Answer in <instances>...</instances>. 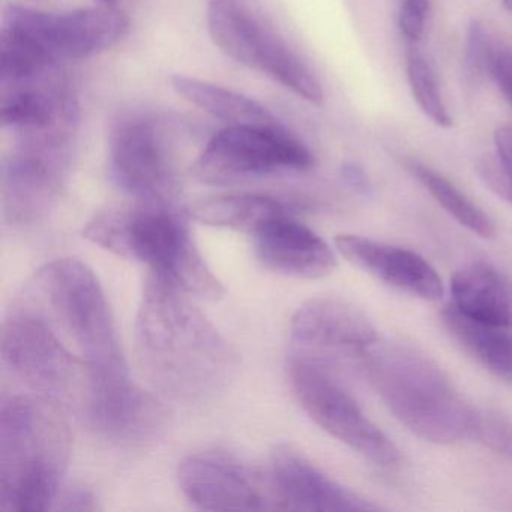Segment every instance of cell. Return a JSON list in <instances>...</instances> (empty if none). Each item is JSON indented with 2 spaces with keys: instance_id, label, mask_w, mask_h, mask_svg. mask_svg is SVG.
<instances>
[{
  "instance_id": "cell-1",
  "label": "cell",
  "mask_w": 512,
  "mask_h": 512,
  "mask_svg": "<svg viewBox=\"0 0 512 512\" xmlns=\"http://www.w3.org/2000/svg\"><path fill=\"white\" fill-rule=\"evenodd\" d=\"M140 367L164 397L203 404L226 391L238 353L181 286L151 272L136 317Z\"/></svg>"
},
{
  "instance_id": "cell-2",
  "label": "cell",
  "mask_w": 512,
  "mask_h": 512,
  "mask_svg": "<svg viewBox=\"0 0 512 512\" xmlns=\"http://www.w3.org/2000/svg\"><path fill=\"white\" fill-rule=\"evenodd\" d=\"M71 448L73 437L61 406L38 394L2 401L0 509H52L61 493Z\"/></svg>"
},
{
  "instance_id": "cell-3",
  "label": "cell",
  "mask_w": 512,
  "mask_h": 512,
  "mask_svg": "<svg viewBox=\"0 0 512 512\" xmlns=\"http://www.w3.org/2000/svg\"><path fill=\"white\" fill-rule=\"evenodd\" d=\"M358 362L392 415L416 436L440 445L473 437L478 412L424 353L377 340Z\"/></svg>"
},
{
  "instance_id": "cell-4",
  "label": "cell",
  "mask_w": 512,
  "mask_h": 512,
  "mask_svg": "<svg viewBox=\"0 0 512 512\" xmlns=\"http://www.w3.org/2000/svg\"><path fill=\"white\" fill-rule=\"evenodd\" d=\"M83 236L118 256L140 260L190 295L206 301L224 296L223 284L194 245L187 223L170 205L143 203L130 211L101 212L89 221Z\"/></svg>"
},
{
  "instance_id": "cell-5",
  "label": "cell",
  "mask_w": 512,
  "mask_h": 512,
  "mask_svg": "<svg viewBox=\"0 0 512 512\" xmlns=\"http://www.w3.org/2000/svg\"><path fill=\"white\" fill-rule=\"evenodd\" d=\"M89 365L92 379L128 374L112 310L94 272L76 259L41 268L25 292Z\"/></svg>"
},
{
  "instance_id": "cell-6",
  "label": "cell",
  "mask_w": 512,
  "mask_h": 512,
  "mask_svg": "<svg viewBox=\"0 0 512 512\" xmlns=\"http://www.w3.org/2000/svg\"><path fill=\"white\" fill-rule=\"evenodd\" d=\"M0 352L4 367L35 394L83 415L91 395V368L29 299L5 317Z\"/></svg>"
},
{
  "instance_id": "cell-7",
  "label": "cell",
  "mask_w": 512,
  "mask_h": 512,
  "mask_svg": "<svg viewBox=\"0 0 512 512\" xmlns=\"http://www.w3.org/2000/svg\"><path fill=\"white\" fill-rule=\"evenodd\" d=\"M206 22L212 41L224 55L265 74L302 100L322 106L325 95L319 80L244 0H208Z\"/></svg>"
},
{
  "instance_id": "cell-8",
  "label": "cell",
  "mask_w": 512,
  "mask_h": 512,
  "mask_svg": "<svg viewBox=\"0 0 512 512\" xmlns=\"http://www.w3.org/2000/svg\"><path fill=\"white\" fill-rule=\"evenodd\" d=\"M289 379L302 409L326 433L377 466L400 463L397 446L362 412L332 371L290 355Z\"/></svg>"
},
{
  "instance_id": "cell-9",
  "label": "cell",
  "mask_w": 512,
  "mask_h": 512,
  "mask_svg": "<svg viewBox=\"0 0 512 512\" xmlns=\"http://www.w3.org/2000/svg\"><path fill=\"white\" fill-rule=\"evenodd\" d=\"M313 155L286 128L227 127L215 134L193 164L208 185H230L287 170H308Z\"/></svg>"
},
{
  "instance_id": "cell-10",
  "label": "cell",
  "mask_w": 512,
  "mask_h": 512,
  "mask_svg": "<svg viewBox=\"0 0 512 512\" xmlns=\"http://www.w3.org/2000/svg\"><path fill=\"white\" fill-rule=\"evenodd\" d=\"M70 169V140L23 139L2 169V211L8 224L31 227L49 217Z\"/></svg>"
},
{
  "instance_id": "cell-11",
  "label": "cell",
  "mask_w": 512,
  "mask_h": 512,
  "mask_svg": "<svg viewBox=\"0 0 512 512\" xmlns=\"http://www.w3.org/2000/svg\"><path fill=\"white\" fill-rule=\"evenodd\" d=\"M4 28L37 44L53 61H77L121 43L130 31V19L124 11L106 5L59 16L14 7L5 17Z\"/></svg>"
},
{
  "instance_id": "cell-12",
  "label": "cell",
  "mask_w": 512,
  "mask_h": 512,
  "mask_svg": "<svg viewBox=\"0 0 512 512\" xmlns=\"http://www.w3.org/2000/svg\"><path fill=\"white\" fill-rule=\"evenodd\" d=\"M179 487L205 511H269L278 509L271 476L221 451H205L182 460Z\"/></svg>"
},
{
  "instance_id": "cell-13",
  "label": "cell",
  "mask_w": 512,
  "mask_h": 512,
  "mask_svg": "<svg viewBox=\"0 0 512 512\" xmlns=\"http://www.w3.org/2000/svg\"><path fill=\"white\" fill-rule=\"evenodd\" d=\"M379 340L376 328L359 308L335 298L305 302L290 323L292 355L331 368L346 359L359 361Z\"/></svg>"
},
{
  "instance_id": "cell-14",
  "label": "cell",
  "mask_w": 512,
  "mask_h": 512,
  "mask_svg": "<svg viewBox=\"0 0 512 512\" xmlns=\"http://www.w3.org/2000/svg\"><path fill=\"white\" fill-rule=\"evenodd\" d=\"M110 172L122 190L143 203L170 205L175 196V170L167 143L151 119H130L116 128Z\"/></svg>"
},
{
  "instance_id": "cell-15",
  "label": "cell",
  "mask_w": 512,
  "mask_h": 512,
  "mask_svg": "<svg viewBox=\"0 0 512 512\" xmlns=\"http://www.w3.org/2000/svg\"><path fill=\"white\" fill-rule=\"evenodd\" d=\"M83 418L101 437L125 445L157 439L167 427L166 407L128 374L95 377Z\"/></svg>"
},
{
  "instance_id": "cell-16",
  "label": "cell",
  "mask_w": 512,
  "mask_h": 512,
  "mask_svg": "<svg viewBox=\"0 0 512 512\" xmlns=\"http://www.w3.org/2000/svg\"><path fill=\"white\" fill-rule=\"evenodd\" d=\"M278 509L289 511H377L349 488L338 484L311 463L301 451L281 445L272 452L269 467Z\"/></svg>"
},
{
  "instance_id": "cell-17",
  "label": "cell",
  "mask_w": 512,
  "mask_h": 512,
  "mask_svg": "<svg viewBox=\"0 0 512 512\" xmlns=\"http://www.w3.org/2000/svg\"><path fill=\"white\" fill-rule=\"evenodd\" d=\"M335 247L356 268L400 292L424 301L445 295L436 269L415 251L358 235L337 236Z\"/></svg>"
},
{
  "instance_id": "cell-18",
  "label": "cell",
  "mask_w": 512,
  "mask_h": 512,
  "mask_svg": "<svg viewBox=\"0 0 512 512\" xmlns=\"http://www.w3.org/2000/svg\"><path fill=\"white\" fill-rule=\"evenodd\" d=\"M254 236V247L265 268L286 277L316 280L337 265L334 251L319 235L290 217L289 212L263 223Z\"/></svg>"
},
{
  "instance_id": "cell-19",
  "label": "cell",
  "mask_w": 512,
  "mask_h": 512,
  "mask_svg": "<svg viewBox=\"0 0 512 512\" xmlns=\"http://www.w3.org/2000/svg\"><path fill=\"white\" fill-rule=\"evenodd\" d=\"M451 295V307L473 322L490 326L512 323V296L508 284L487 263H470L455 272Z\"/></svg>"
},
{
  "instance_id": "cell-20",
  "label": "cell",
  "mask_w": 512,
  "mask_h": 512,
  "mask_svg": "<svg viewBox=\"0 0 512 512\" xmlns=\"http://www.w3.org/2000/svg\"><path fill=\"white\" fill-rule=\"evenodd\" d=\"M170 85L182 100L227 127L284 128L266 107L238 92L181 74L173 76Z\"/></svg>"
},
{
  "instance_id": "cell-21",
  "label": "cell",
  "mask_w": 512,
  "mask_h": 512,
  "mask_svg": "<svg viewBox=\"0 0 512 512\" xmlns=\"http://www.w3.org/2000/svg\"><path fill=\"white\" fill-rule=\"evenodd\" d=\"M442 322L452 340L476 364L512 386V331L508 326L473 322L449 305Z\"/></svg>"
},
{
  "instance_id": "cell-22",
  "label": "cell",
  "mask_w": 512,
  "mask_h": 512,
  "mask_svg": "<svg viewBox=\"0 0 512 512\" xmlns=\"http://www.w3.org/2000/svg\"><path fill=\"white\" fill-rule=\"evenodd\" d=\"M286 212L283 203L259 194H221L197 200L190 206L191 217L200 223L251 235L266 221Z\"/></svg>"
},
{
  "instance_id": "cell-23",
  "label": "cell",
  "mask_w": 512,
  "mask_h": 512,
  "mask_svg": "<svg viewBox=\"0 0 512 512\" xmlns=\"http://www.w3.org/2000/svg\"><path fill=\"white\" fill-rule=\"evenodd\" d=\"M407 169L457 223L481 238H493L496 230L491 218L445 176L416 160H410Z\"/></svg>"
},
{
  "instance_id": "cell-24",
  "label": "cell",
  "mask_w": 512,
  "mask_h": 512,
  "mask_svg": "<svg viewBox=\"0 0 512 512\" xmlns=\"http://www.w3.org/2000/svg\"><path fill=\"white\" fill-rule=\"evenodd\" d=\"M406 70L410 91H412L413 98L421 112L437 127L443 128V130L451 128L454 121H452L451 113L440 94L436 74L427 59L416 50V47H409Z\"/></svg>"
},
{
  "instance_id": "cell-25",
  "label": "cell",
  "mask_w": 512,
  "mask_h": 512,
  "mask_svg": "<svg viewBox=\"0 0 512 512\" xmlns=\"http://www.w3.org/2000/svg\"><path fill=\"white\" fill-rule=\"evenodd\" d=\"M493 140L496 157L482 164V175L491 190L512 203V127L497 128Z\"/></svg>"
},
{
  "instance_id": "cell-26",
  "label": "cell",
  "mask_w": 512,
  "mask_h": 512,
  "mask_svg": "<svg viewBox=\"0 0 512 512\" xmlns=\"http://www.w3.org/2000/svg\"><path fill=\"white\" fill-rule=\"evenodd\" d=\"M473 437L512 460V422L502 416L478 413Z\"/></svg>"
},
{
  "instance_id": "cell-27",
  "label": "cell",
  "mask_w": 512,
  "mask_h": 512,
  "mask_svg": "<svg viewBox=\"0 0 512 512\" xmlns=\"http://www.w3.org/2000/svg\"><path fill=\"white\" fill-rule=\"evenodd\" d=\"M496 50L481 23L473 20L467 31V65L478 76H490Z\"/></svg>"
},
{
  "instance_id": "cell-28",
  "label": "cell",
  "mask_w": 512,
  "mask_h": 512,
  "mask_svg": "<svg viewBox=\"0 0 512 512\" xmlns=\"http://www.w3.org/2000/svg\"><path fill=\"white\" fill-rule=\"evenodd\" d=\"M430 0H403L398 11V28L407 46L416 47L424 37Z\"/></svg>"
},
{
  "instance_id": "cell-29",
  "label": "cell",
  "mask_w": 512,
  "mask_h": 512,
  "mask_svg": "<svg viewBox=\"0 0 512 512\" xmlns=\"http://www.w3.org/2000/svg\"><path fill=\"white\" fill-rule=\"evenodd\" d=\"M53 509L64 512H85L97 511L100 506H98L97 497L91 490L85 487H73L59 493Z\"/></svg>"
},
{
  "instance_id": "cell-30",
  "label": "cell",
  "mask_w": 512,
  "mask_h": 512,
  "mask_svg": "<svg viewBox=\"0 0 512 512\" xmlns=\"http://www.w3.org/2000/svg\"><path fill=\"white\" fill-rule=\"evenodd\" d=\"M490 77L512 106V49L496 50Z\"/></svg>"
},
{
  "instance_id": "cell-31",
  "label": "cell",
  "mask_w": 512,
  "mask_h": 512,
  "mask_svg": "<svg viewBox=\"0 0 512 512\" xmlns=\"http://www.w3.org/2000/svg\"><path fill=\"white\" fill-rule=\"evenodd\" d=\"M341 176H343L347 185H350L353 190L359 191V193H368V190H370V182H368L364 169L356 163H344L341 167Z\"/></svg>"
},
{
  "instance_id": "cell-32",
  "label": "cell",
  "mask_w": 512,
  "mask_h": 512,
  "mask_svg": "<svg viewBox=\"0 0 512 512\" xmlns=\"http://www.w3.org/2000/svg\"><path fill=\"white\" fill-rule=\"evenodd\" d=\"M95 2H98L100 5H106V7H116L119 0H95Z\"/></svg>"
},
{
  "instance_id": "cell-33",
  "label": "cell",
  "mask_w": 512,
  "mask_h": 512,
  "mask_svg": "<svg viewBox=\"0 0 512 512\" xmlns=\"http://www.w3.org/2000/svg\"><path fill=\"white\" fill-rule=\"evenodd\" d=\"M502 4L509 13H512V0H502Z\"/></svg>"
}]
</instances>
